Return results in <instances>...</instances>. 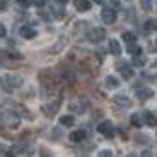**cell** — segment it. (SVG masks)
<instances>
[{
    "label": "cell",
    "mask_w": 157,
    "mask_h": 157,
    "mask_svg": "<svg viewBox=\"0 0 157 157\" xmlns=\"http://www.w3.org/2000/svg\"><path fill=\"white\" fill-rule=\"evenodd\" d=\"M0 85L7 90H13V89H18L22 85V78H18V76H0Z\"/></svg>",
    "instance_id": "1"
},
{
    "label": "cell",
    "mask_w": 157,
    "mask_h": 157,
    "mask_svg": "<svg viewBox=\"0 0 157 157\" xmlns=\"http://www.w3.org/2000/svg\"><path fill=\"white\" fill-rule=\"evenodd\" d=\"M105 34H107V33H105L103 27H92L90 31L87 33V40L92 42V44H99V42L105 38Z\"/></svg>",
    "instance_id": "2"
},
{
    "label": "cell",
    "mask_w": 157,
    "mask_h": 157,
    "mask_svg": "<svg viewBox=\"0 0 157 157\" xmlns=\"http://www.w3.org/2000/svg\"><path fill=\"white\" fill-rule=\"evenodd\" d=\"M101 18H103L105 24H114V22L117 20V11H116L114 7H103V11H101Z\"/></svg>",
    "instance_id": "3"
},
{
    "label": "cell",
    "mask_w": 157,
    "mask_h": 157,
    "mask_svg": "<svg viewBox=\"0 0 157 157\" xmlns=\"http://www.w3.org/2000/svg\"><path fill=\"white\" fill-rule=\"evenodd\" d=\"M2 119H4V123H6V125L11 126V128H15V126L20 125V117H18L16 114H13L11 110H9V112L6 110V112L2 114Z\"/></svg>",
    "instance_id": "4"
},
{
    "label": "cell",
    "mask_w": 157,
    "mask_h": 157,
    "mask_svg": "<svg viewBox=\"0 0 157 157\" xmlns=\"http://www.w3.org/2000/svg\"><path fill=\"white\" fill-rule=\"evenodd\" d=\"M117 71H119V74H121L125 79H132V78H134V69H132L128 63L119 62V63H117Z\"/></svg>",
    "instance_id": "5"
},
{
    "label": "cell",
    "mask_w": 157,
    "mask_h": 157,
    "mask_svg": "<svg viewBox=\"0 0 157 157\" xmlns=\"http://www.w3.org/2000/svg\"><path fill=\"white\" fill-rule=\"evenodd\" d=\"M112 101L117 105V107H123V109H128V107H132V99L125 94H116L112 98Z\"/></svg>",
    "instance_id": "6"
},
{
    "label": "cell",
    "mask_w": 157,
    "mask_h": 157,
    "mask_svg": "<svg viewBox=\"0 0 157 157\" xmlns=\"http://www.w3.org/2000/svg\"><path fill=\"white\" fill-rule=\"evenodd\" d=\"M98 132L103 134V136H107V137H112V134H114V126H112L110 121H101V123L98 125Z\"/></svg>",
    "instance_id": "7"
},
{
    "label": "cell",
    "mask_w": 157,
    "mask_h": 157,
    "mask_svg": "<svg viewBox=\"0 0 157 157\" xmlns=\"http://www.w3.org/2000/svg\"><path fill=\"white\" fill-rule=\"evenodd\" d=\"M74 7L79 13H87V11H90L92 4H90V0H74Z\"/></svg>",
    "instance_id": "8"
},
{
    "label": "cell",
    "mask_w": 157,
    "mask_h": 157,
    "mask_svg": "<svg viewBox=\"0 0 157 157\" xmlns=\"http://www.w3.org/2000/svg\"><path fill=\"white\" fill-rule=\"evenodd\" d=\"M143 117V121H144V125H148V126H157V117H155V114L154 112H150V110H146L144 114L141 116Z\"/></svg>",
    "instance_id": "9"
},
{
    "label": "cell",
    "mask_w": 157,
    "mask_h": 157,
    "mask_svg": "<svg viewBox=\"0 0 157 157\" xmlns=\"http://www.w3.org/2000/svg\"><path fill=\"white\" fill-rule=\"evenodd\" d=\"M136 94H137V98H139L141 101H146V99L154 98V94H155V92H154L152 89H146V87H141V89L137 87V92H136Z\"/></svg>",
    "instance_id": "10"
},
{
    "label": "cell",
    "mask_w": 157,
    "mask_h": 157,
    "mask_svg": "<svg viewBox=\"0 0 157 157\" xmlns=\"http://www.w3.org/2000/svg\"><path fill=\"white\" fill-rule=\"evenodd\" d=\"M20 36L25 38V40H31V38L36 36V31H34V27H31V25H22L20 27Z\"/></svg>",
    "instance_id": "11"
},
{
    "label": "cell",
    "mask_w": 157,
    "mask_h": 157,
    "mask_svg": "<svg viewBox=\"0 0 157 157\" xmlns=\"http://www.w3.org/2000/svg\"><path fill=\"white\" fill-rule=\"evenodd\" d=\"M69 139L72 143H81L85 139V130H81V128H79V130H72V132L69 134Z\"/></svg>",
    "instance_id": "12"
},
{
    "label": "cell",
    "mask_w": 157,
    "mask_h": 157,
    "mask_svg": "<svg viewBox=\"0 0 157 157\" xmlns=\"http://www.w3.org/2000/svg\"><path fill=\"white\" fill-rule=\"evenodd\" d=\"M109 51L114 54V56H119V54H121V45H119V42L112 38V40L109 42Z\"/></svg>",
    "instance_id": "13"
},
{
    "label": "cell",
    "mask_w": 157,
    "mask_h": 157,
    "mask_svg": "<svg viewBox=\"0 0 157 157\" xmlns=\"http://www.w3.org/2000/svg\"><path fill=\"white\" fill-rule=\"evenodd\" d=\"M74 123H76V119H74V116H71V114H69V116L65 114V116L60 117V125H62V126L71 128V126H74Z\"/></svg>",
    "instance_id": "14"
},
{
    "label": "cell",
    "mask_w": 157,
    "mask_h": 157,
    "mask_svg": "<svg viewBox=\"0 0 157 157\" xmlns=\"http://www.w3.org/2000/svg\"><path fill=\"white\" fill-rule=\"evenodd\" d=\"M119 83H121V81L116 78V76H107V78H105V85H107L109 89H117Z\"/></svg>",
    "instance_id": "15"
},
{
    "label": "cell",
    "mask_w": 157,
    "mask_h": 157,
    "mask_svg": "<svg viewBox=\"0 0 157 157\" xmlns=\"http://www.w3.org/2000/svg\"><path fill=\"white\" fill-rule=\"evenodd\" d=\"M51 15L54 18H62L63 16V6L56 4V6H51Z\"/></svg>",
    "instance_id": "16"
},
{
    "label": "cell",
    "mask_w": 157,
    "mask_h": 157,
    "mask_svg": "<svg viewBox=\"0 0 157 157\" xmlns=\"http://www.w3.org/2000/svg\"><path fill=\"white\" fill-rule=\"evenodd\" d=\"M121 38L125 40V44H130V45H132V44H136V34H134L132 31H123Z\"/></svg>",
    "instance_id": "17"
},
{
    "label": "cell",
    "mask_w": 157,
    "mask_h": 157,
    "mask_svg": "<svg viewBox=\"0 0 157 157\" xmlns=\"http://www.w3.org/2000/svg\"><path fill=\"white\" fill-rule=\"evenodd\" d=\"M126 51H128V54H132L134 58H137V56H141V54H143V49L139 47V45H136V44H132Z\"/></svg>",
    "instance_id": "18"
},
{
    "label": "cell",
    "mask_w": 157,
    "mask_h": 157,
    "mask_svg": "<svg viewBox=\"0 0 157 157\" xmlns=\"http://www.w3.org/2000/svg\"><path fill=\"white\" fill-rule=\"evenodd\" d=\"M130 123H132V126H139V128H141L143 126V117L139 116V114H132V116H130Z\"/></svg>",
    "instance_id": "19"
},
{
    "label": "cell",
    "mask_w": 157,
    "mask_h": 157,
    "mask_svg": "<svg viewBox=\"0 0 157 157\" xmlns=\"http://www.w3.org/2000/svg\"><path fill=\"white\" fill-rule=\"evenodd\" d=\"M144 29H146V31H157V22H154V20H146Z\"/></svg>",
    "instance_id": "20"
},
{
    "label": "cell",
    "mask_w": 157,
    "mask_h": 157,
    "mask_svg": "<svg viewBox=\"0 0 157 157\" xmlns=\"http://www.w3.org/2000/svg\"><path fill=\"white\" fill-rule=\"evenodd\" d=\"M141 2V7L144 11H150L152 9V0H139Z\"/></svg>",
    "instance_id": "21"
},
{
    "label": "cell",
    "mask_w": 157,
    "mask_h": 157,
    "mask_svg": "<svg viewBox=\"0 0 157 157\" xmlns=\"http://www.w3.org/2000/svg\"><path fill=\"white\" fill-rule=\"evenodd\" d=\"M134 65H136V67H143V65H144V60H143L141 56H137V58L134 60Z\"/></svg>",
    "instance_id": "22"
},
{
    "label": "cell",
    "mask_w": 157,
    "mask_h": 157,
    "mask_svg": "<svg viewBox=\"0 0 157 157\" xmlns=\"http://www.w3.org/2000/svg\"><path fill=\"white\" fill-rule=\"evenodd\" d=\"M98 157H112V152H110V150H101V152L98 154Z\"/></svg>",
    "instance_id": "23"
},
{
    "label": "cell",
    "mask_w": 157,
    "mask_h": 157,
    "mask_svg": "<svg viewBox=\"0 0 157 157\" xmlns=\"http://www.w3.org/2000/svg\"><path fill=\"white\" fill-rule=\"evenodd\" d=\"M16 2H18L22 7H29V6H31V0H16Z\"/></svg>",
    "instance_id": "24"
},
{
    "label": "cell",
    "mask_w": 157,
    "mask_h": 157,
    "mask_svg": "<svg viewBox=\"0 0 157 157\" xmlns=\"http://www.w3.org/2000/svg\"><path fill=\"white\" fill-rule=\"evenodd\" d=\"M6 34H7V31H6V25H4V24L0 22V38H4Z\"/></svg>",
    "instance_id": "25"
},
{
    "label": "cell",
    "mask_w": 157,
    "mask_h": 157,
    "mask_svg": "<svg viewBox=\"0 0 157 157\" xmlns=\"http://www.w3.org/2000/svg\"><path fill=\"white\" fill-rule=\"evenodd\" d=\"M110 2V6H112V7H114V9H116V7H119V6H121V0H109Z\"/></svg>",
    "instance_id": "26"
},
{
    "label": "cell",
    "mask_w": 157,
    "mask_h": 157,
    "mask_svg": "<svg viewBox=\"0 0 157 157\" xmlns=\"http://www.w3.org/2000/svg\"><path fill=\"white\" fill-rule=\"evenodd\" d=\"M33 4L38 6V7H42V6H45V0H33Z\"/></svg>",
    "instance_id": "27"
},
{
    "label": "cell",
    "mask_w": 157,
    "mask_h": 157,
    "mask_svg": "<svg viewBox=\"0 0 157 157\" xmlns=\"http://www.w3.org/2000/svg\"><path fill=\"white\" fill-rule=\"evenodd\" d=\"M139 157H152V154H150V152H148V150H144V152H143L141 155Z\"/></svg>",
    "instance_id": "28"
},
{
    "label": "cell",
    "mask_w": 157,
    "mask_h": 157,
    "mask_svg": "<svg viewBox=\"0 0 157 157\" xmlns=\"http://www.w3.org/2000/svg\"><path fill=\"white\" fill-rule=\"evenodd\" d=\"M92 2H94V4H98V6H103V4H105V0H92Z\"/></svg>",
    "instance_id": "29"
},
{
    "label": "cell",
    "mask_w": 157,
    "mask_h": 157,
    "mask_svg": "<svg viewBox=\"0 0 157 157\" xmlns=\"http://www.w3.org/2000/svg\"><path fill=\"white\" fill-rule=\"evenodd\" d=\"M56 2H58V4H60V6H63V4H67V2H69V0H56Z\"/></svg>",
    "instance_id": "30"
},
{
    "label": "cell",
    "mask_w": 157,
    "mask_h": 157,
    "mask_svg": "<svg viewBox=\"0 0 157 157\" xmlns=\"http://www.w3.org/2000/svg\"><path fill=\"white\" fill-rule=\"evenodd\" d=\"M126 157H137V155L136 154H130V155H126Z\"/></svg>",
    "instance_id": "31"
},
{
    "label": "cell",
    "mask_w": 157,
    "mask_h": 157,
    "mask_svg": "<svg viewBox=\"0 0 157 157\" xmlns=\"http://www.w3.org/2000/svg\"><path fill=\"white\" fill-rule=\"evenodd\" d=\"M155 45H157V40H155Z\"/></svg>",
    "instance_id": "32"
},
{
    "label": "cell",
    "mask_w": 157,
    "mask_h": 157,
    "mask_svg": "<svg viewBox=\"0 0 157 157\" xmlns=\"http://www.w3.org/2000/svg\"><path fill=\"white\" fill-rule=\"evenodd\" d=\"M155 67H157V62H155Z\"/></svg>",
    "instance_id": "33"
}]
</instances>
